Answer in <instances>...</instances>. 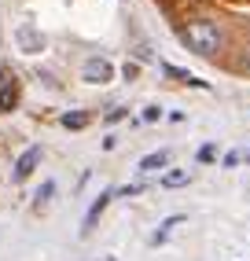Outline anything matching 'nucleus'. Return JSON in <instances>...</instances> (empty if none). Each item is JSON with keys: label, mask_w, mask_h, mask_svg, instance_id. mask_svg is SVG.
<instances>
[{"label": "nucleus", "mask_w": 250, "mask_h": 261, "mask_svg": "<svg viewBox=\"0 0 250 261\" xmlns=\"http://www.w3.org/2000/svg\"><path fill=\"white\" fill-rule=\"evenodd\" d=\"M15 103H19V85H15V81H4V85H0V114L15 111Z\"/></svg>", "instance_id": "obj_8"}, {"label": "nucleus", "mask_w": 250, "mask_h": 261, "mask_svg": "<svg viewBox=\"0 0 250 261\" xmlns=\"http://www.w3.org/2000/svg\"><path fill=\"white\" fill-rule=\"evenodd\" d=\"M239 162H243V154H239V151H228V154H224V166H228V169H232V166H239Z\"/></svg>", "instance_id": "obj_16"}, {"label": "nucleus", "mask_w": 250, "mask_h": 261, "mask_svg": "<svg viewBox=\"0 0 250 261\" xmlns=\"http://www.w3.org/2000/svg\"><path fill=\"white\" fill-rule=\"evenodd\" d=\"M59 121H63V129H85V125H88V114H85V111H70V114H63Z\"/></svg>", "instance_id": "obj_10"}, {"label": "nucleus", "mask_w": 250, "mask_h": 261, "mask_svg": "<svg viewBox=\"0 0 250 261\" xmlns=\"http://www.w3.org/2000/svg\"><path fill=\"white\" fill-rule=\"evenodd\" d=\"M158 118H162V107H155V103L144 107V121H158Z\"/></svg>", "instance_id": "obj_15"}, {"label": "nucleus", "mask_w": 250, "mask_h": 261, "mask_svg": "<svg viewBox=\"0 0 250 261\" xmlns=\"http://www.w3.org/2000/svg\"><path fill=\"white\" fill-rule=\"evenodd\" d=\"M52 191H56V184H52V180H44V184H41V191H37V206H44V202L52 199Z\"/></svg>", "instance_id": "obj_12"}, {"label": "nucleus", "mask_w": 250, "mask_h": 261, "mask_svg": "<svg viewBox=\"0 0 250 261\" xmlns=\"http://www.w3.org/2000/svg\"><path fill=\"white\" fill-rule=\"evenodd\" d=\"M111 77H114L111 59H99V56L85 59V66H81V81H88V85H107Z\"/></svg>", "instance_id": "obj_2"}, {"label": "nucleus", "mask_w": 250, "mask_h": 261, "mask_svg": "<svg viewBox=\"0 0 250 261\" xmlns=\"http://www.w3.org/2000/svg\"><path fill=\"white\" fill-rule=\"evenodd\" d=\"M195 159H199V162H213V159H217V147H213V144H203L199 151H195Z\"/></svg>", "instance_id": "obj_11"}, {"label": "nucleus", "mask_w": 250, "mask_h": 261, "mask_svg": "<svg viewBox=\"0 0 250 261\" xmlns=\"http://www.w3.org/2000/svg\"><path fill=\"white\" fill-rule=\"evenodd\" d=\"M246 166H250V151H246Z\"/></svg>", "instance_id": "obj_18"}, {"label": "nucleus", "mask_w": 250, "mask_h": 261, "mask_svg": "<svg viewBox=\"0 0 250 261\" xmlns=\"http://www.w3.org/2000/svg\"><path fill=\"white\" fill-rule=\"evenodd\" d=\"M125 114H129L125 107H111V111H107V121H111V125H114V121H121Z\"/></svg>", "instance_id": "obj_14"}, {"label": "nucleus", "mask_w": 250, "mask_h": 261, "mask_svg": "<svg viewBox=\"0 0 250 261\" xmlns=\"http://www.w3.org/2000/svg\"><path fill=\"white\" fill-rule=\"evenodd\" d=\"M243 66H246V74H250V51H246V59H243Z\"/></svg>", "instance_id": "obj_17"}, {"label": "nucleus", "mask_w": 250, "mask_h": 261, "mask_svg": "<svg viewBox=\"0 0 250 261\" xmlns=\"http://www.w3.org/2000/svg\"><path fill=\"white\" fill-rule=\"evenodd\" d=\"M111 199H114V191H111V188L99 191V195L92 199V206H88V214H85V221H81V232H85V236L96 228V221H99V214L107 210V206H111Z\"/></svg>", "instance_id": "obj_3"}, {"label": "nucleus", "mask_w": 250, "mask_h": 261, "mask_svg": "<svg viewBox=\"0 0 250 261\" xmlns=\"http://www.w3.org/2000/svg\"><path fill=\"white\" fill-rule=\"evenodd\" d=\"M184 221H188L184 214H173V217H166L162 224H158V232L151 236V247H158V243H166V239L173 236V228H181V224H184Z\"/></svg>", "instance_id": "obj_6"}, {"label": "nucleus", "mask_w": 250, "mask_h": 261, "mask_svg": "<svg viewBox=\"0 0 250 261\" xmlns=\"http://www.w3.org/2000/svg\"><path fill=\"white\" fill-rule=\"evenodd\" d=\"M136 74H140L136 63H125V66H121V77H125V81H136Z\"/></svg>", "instance_id": "obj_13"}, {"label": "nucleus", "mask_w": 250, "mask_h": 261, "mask_svg": "<svg viewBox=\"0 0 250 261\" xmlns=\"http://www.w3.org/2000/svg\"><path fill=\"white\" fill-rule=\"evenodd\" d=\"M0 77H4V74H0ZM0 85H4V81H0Z\"/></svg>", "instance_id": "obj_19"}, {"label": "nucleus", "mask_w": 250, "mask_h": 261, "mask_svg": "<svg viewBox=\"0 0 250 261\" xmlns=\"http://www.w3.org/2000/svg\"><path fill=\"white\" fill-rule=\"evenodd\" d=\"M19 48L33 56V51H41V48H44V37H41V33L33 30V26H22V30H19Z\"/></svg>", "instance_id": "obj_7"}, {"label": "nucleus", "mask_w": 250, "mask_h": 261, "mask_svg": "<svg viewBox=\"0 0 250 261\" xmlns=\"http://www.w3.org/2000/svg\"><path fill=\"white\" fill-rule=\"evenodd\" d=\"M158 184L162 188H184V184H191V169H169V173H162Z\"/></svg>", "instance_id": "obj_9"}, {"label": "nucleus", "mask_w": 250, "mask_h": 261, "mask_svg": "<svg viewBox=\"0 0 250 261\" xmlns=\"http://www.w3.org/2000/svg\"><path fill=\"white\" fill-rule=\"evenodd\" d=\"M191 51H199V56H217L221 44H224V33L217 22H210V19H191L188 26H181V33H177Z\"/></svg>", "instance_id": "obj_1"}, {"label": "nucleus", "mask_w": 250, "mask_h": 261, "mask_svg": "<svg viewBox=\"0 0 250 261\" xmlns=\"http://www.w3.org/2000/svg\"><path fill=\"white\" fill-rule=\"evenodd\" d=\"M166 166H169V151L162 147V151L144 154V159L136 162V173H144V177H147V173H158V169H166Z\"/></svg>", "instance_id": "obj_5"}, {"label": "nucleus", "mask_w": 250, "mask_h": 261, "mask_svg": "<svg viewBox=\"0 0 250 261\" xmlns=\"http://www.w3.org/2000/svg\"><path fill=\"white\" fill-rule=\"evenodd\" d=\"M37 162H41V147H26L22 154H19V162H15V173L11 177L15 180H26L33 169H37Z\"/></svg>", "instance_id": "obj_4"}]
</instances>
